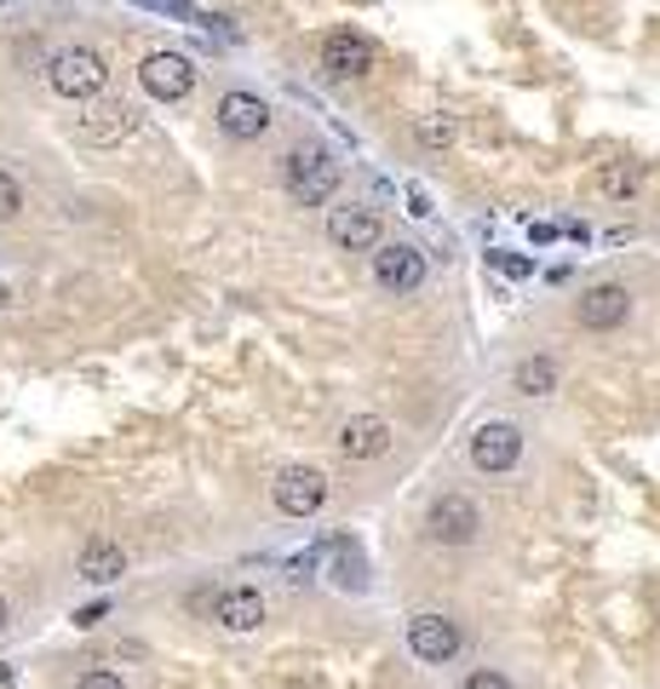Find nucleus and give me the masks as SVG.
<instances>
[{
  "label": "nucleus",
  "instance_id": "nucleus-17",
  "mask_svg": "<svg viewBox=\"0 0 660 689\" xmlns=\"http://www.w3.org/2000/svg\"><path fill=\"white\" fill-rule=\"evenodd\" d=\"M511 391L517 396H552L557 391V363L552 357H522L511 368Z\"/></svg>",
  "mask_w": 660,
  "mask_h": 689
},
{
  "label": "nucleus",
  "instance_id": "nucleus-21",
  "mask_svg": "<svg viewBox=\"0 0 660 689\" xmlns=\"http://www.w3.org/2000/svg\"><path fill=\"white\" fill-rule=\"evenodd\" d=\"M460 689H517V684H511L506 673H499V666H471Z\"/></svg>",
  "mask_w": 660,
  "mask_h": 689
},
{
  "label": "nucleus",
  "instance_id": "nucleus-1",
  "mask_svg": "<svg viewBox=\"0 0 660 689\" xmlns=\"http://www.w3.org/2000/svg\"><path fill=\"white\" fill-rule=\"evenodd\" d=\"M282 185L299 207H322L339 190V162L328 150H293V155H282Z\"/></svg>",
  "mask_w": 660,
  "mask_h": 689
},
{
  "label": "nucleus",
  "instance_id": "nucleus-20",
  "mask_svg": "<svg viewBox=\"0 0 660 689\" xmlns=\"http://www.w3.org/2000/svg\"><path fill=\"white\" fill-rule=\"evenodd\" d=\"M132 7H144L155 17H173V24H196V7H190V0H132Z\"/></svg>",
  "mask_w": 660,
  "mask_h": 689
},
{
  "label": "nucleus",
  "instance_id": "nucleus-13",
  "mask_svg": "<svg viewBox=\"0 0 660 689\" xmlns=\"http://www.w3.org/2000/svg\"><path fill=\"white\" fill-rule=\"evenodd\" d=\"M408 650H414L420 661H431V666H443V661L460 655V627L437 609H420L414 620H408Z\"/></svg>",
  "mask_w": 660,
  "mask_h": 689
},
{
  "label": "nucleus",
  "instance_id": "nucleus-15",
  "mask_svg": "<svg viewBox=\"0 0 660 689\" xmlns=\"http://www.w3.org/2000/svg\"><path fill=\"white\" fill-rule=\"evenodd\" d=\"M213 620L224 632H259L264 627V592L259 586H224L213 597Z\"/></svg>",
  "mask_w": 660,
  "mask_h": 689
},
{
  "label": "nucleus",
  "instance_id": "nucleus-18",
  "mask_svg": "<svg viewBox=\"0 0 660 689\" xmlns=\"http://www.w3.org/2000/svg\"><path fill=\"white\" fill-rule=\"evenodd\" d=\"M637 185H644V167L637 162H603L598 167V195H609V202H632Z\"/></svg>",
  "mask_w": 660,
  "mask_h": 689
},
{
  "label": "nucleus",
  "instance_id": "nucleus-5",
  "mask_svg": "<svg viewBox=\"0 0 660 689\" xmlns=\"http://www.w3.org/2000/svg\"><path fill=\"white\" fill-rule=\"evenodd\" d=\"M127 132H139V109L121 104V98H86V116H75V139L93 144V150L121 144Z\"/></svg>",
  "mask_w": 660,
  "mask_h": 689
},
{
  "label": "nucleus",
  "instance_id": "nucleus-3",
  "mask_svg": "<svg viewBox=\"0 0 660 689\" xmlns=\"http://www.w3.org/2000/svg\"><path fill=\"white\" fill-rule=\"evenodd\" d=\"M270 500H276L282 518H316L328 506V472L322 465H282L276 483H270Z\"/></svg>",
  "mask_w": 660,
  "mask_h": 689
},
{
  "label": "nucleus",
  "instance_id": "nucleus-25",
  "mask_svg": "<svg viewBox=\"0 0 660 689\" xmlns=\"http://www.w3.org/2000/svg\"><path fill=\"white\" fill-rule=\"evenodd\" d=\"M7 620H12V609H7V597H0V632H7Z\"/></svg>",
  "mask_w": 660,
  "mask_h": 689
},
{
  "label": "nucleus",
  "instance_id": "nucleus-10",
  "mask_svg": "<svg viewBox=\"0 0 660 689\" xmlns=\"http://www.w3.org/2000/svg\"><path fill=\"white\" fill-rule=\"evenodd\" d=\"M391 442H397L391 419H379V414H356V419H345V426H339L333 449H339V460L368 465V460H379V454H391Z\"/></svg>",
  "mask_w": 660,
  "mask_h": 689
},
{
  "label": "nucleus",
  "instance_id": "nucleus-8",
  "mask_svg": "<svg viewBox=\"0 0 660 689\" xmlns=\"http://www.w3.org/2000/svg\"><path fill=\"white\" fill-rule=\"evenodd\" d=\"M632 317V294H626V282H591L586 294L575 299V322L586 333H614Z\"/></svg>",
  "mask_w": 660,
  "mask_h": 689
},
{
  "label": "nucleus",
  "instance_id": "nucleus-23",
  "mask_svg": "<svg viewBox=\"0 0 660 689\" xmlns=\"http://www.w3.org/2000/svg\"><path fill=\"white\" fill-rule=\"evenodd\" d=\"M75 689H127L116 673H104V666H93V673H81V684Z\"/></svg>",
  "mask_w": 660,
  "mask_h": 689
},
{
  "label": "nucleus",
  "instance_id": "nucleus-7",
  "mask_svg": "<svg viewBox=\"0 0 660 689\" xmlns=\"http://www.w3.org/2000/svg\"><path fill=\"white\" fill-rule=\"evenodd\" d=\"M374 282L385 294H420L425 287V253L414 241H379L374 248Z\"/></svg>",
  "mask_w": 660,
  "mask_h": 689
},
{
  "label": "nucleus",
  "instance_id": "nucleus-14",
  "mask_svg": "<svg viewBox=\"0 0 660 689\" xmlns=\"http://www.w3.org/2000/svg\"><path fill=\"white\" fill-rule=\"evenodd\" d=\"M379 236H385V225H379V213L374 207H333L328 213V241L339 253H374L379 248Z\"/></svg>",
  "mask_w": 660,
  "mask_h": 689
},
{
  "label": "nucleus",
  "instance_id": "nucleus-4",
  "mask_svg": "<svg viewBox=\"0 0 660 689\" xmlns=\"http://www.w3.org/2000/svg\"><path fill=\"white\" fill-rule=\"evenodd\" d=\"M425 535L437 546H471L483 535V511H476L471 495H437L425 511Z\"/></svg>",
  "mask_w": 660,
  "mask_h": 689
},
{
  "label": "nucleus",
  "instance_id": "nucleus-2",
  "mask_svg": "<svg viewBox=\"0 0 660 689\" xmlns=\"http://www.w3.org/2000/svg\"><path fill=\"white\" fill-rule=\"evenodd\" d=\"M47 81H52L58 98L86 104V98H98L104 86H109V63H104V52H93V47H63V52L47 63Z\"/></svg>",
  "mask_w": 660,
  "mask_h": 689
},
{
  "label": "nucleus",
  "instance_id": "nucleus-22",
  "mask_svg": "<svg viewBox=\"0 0 660 689\" xmlns=\"http://www.w3.org/2000/svg\"><path fill=\"white\" fill-rule=\"evenodd\" d=\"M17 207H24V190H17L12 173H0V218H12Z\"/></svg>",
  "mask_w": 660,
  "mask_h": 689
},
{
  "label": "nucleus",
  "instance_id": "nucleus-19",
  "mask_svg": "<svg viewBox=\"0 0 660 689\" xmlns=\"http://www.w3.org/2000/svg\"><path fill=\"white\" fill-rule=\"evenodd\" d=\"M414 139H420L425 150H448V144H453V121H448V116H420V121H414Z\"/></svg>",
  "mask_w": 660,
  "mask_h": 689
},
{
  "label": "nucleus",
  "instance_id": "nucleus-26",
  "mask_svg": "<svg viewBox=\"0 0 660 689\" xmlns=\"http://www.w3.org/2000/svg\"><path fill=\"white\" fill-rule=\"evenodd\" d=\"M0 310H7V287H0Z\"/></svg>",
  "mask_w": 660,
  "mask_h": 689
},
{
  "label": "nucleus",
  "instance_id": "nucleus-9",
  "mask_svg": "<svg viewBox=\"0 0 660 689\" xmlns=\"http://www.w3.org/2000/svg\"><path fill=\"white\" fill-rule=\"evenodd\" d=\"M139 81H144L150 98L178 104V98L196 93V63H190L185 52H150V58L139 63Z\"/></svg>",
  "mask_w": 660,
  "mask_h": 689
},
{
  "label": "nucleus",
  "instance_id": "nucleus-11",
  "mask_svg": "<svg viewBox=\"0 0 660 689\" xmlns=\"http://www.w3.org/2000/svg\"><path fill=\"white\" fill-rule=\"evenodd\" d=\"M374 40L362 35V29H333L328 40H322V70L333 75V81H362L374 70Z\"/></svg>",
  "mask_w": 660,
  "mask_h": 689
},
{
  "label": "nucleus",
  "instance_id": "nucleus-6",
  "mask_svg": "<svg viewBox=\"0 0 660 689\" xmlns=\"http://www.w3.org/2000/svg\"><path fill=\"white\" fill-rule=\"evenodd\" d=\"M517 460H522V431L511 426V419H488V426L471 431V465H476L483 477L517 472Z\"/></svg>",
  "mask_w": 660,
  "mask_h": 689
},
{
  "label": "nucleus",
  "instance_id": "nucleus-12",
  "mask_svg": "<svg viewBox=\"0 0 660 689\" xmlns=\"http://www.w3.org/2000/svg\"><path fill=\"white\" fill-rule=\"evenodd\" d=\"M213 121H219L224 139L247 144V139H264V132H270V104L259 93H224L219 109H213Z\"/></svg>",
  "mask_w": 660,
  "mask_h": 689
},
{
  "label": "nucleus",
  "instance_id": "nucleus-24",
  "mask_svg": "<svg viewBox=\"0 0 660 689\" xmlns=\"http://www.w3.org/2000/svg\"><path fill=\"white\" fill-rule=\"evenodd\" d=\"M109 615V604H86L81 615H75V627H98V620Z\"/></svg>",
  "mask_w": 660,
  "mask_h": 689
},
{
  "label": "nucleus",
  "instance_id": "nucleus-16",
  "mask_svg": "<svg viewBox=\"0 0 660 689\" xmlns=\"http://www.w3.org/2000/svg\"><path fill=\"white\" fill-rule=\"evenodd\" d=\"M75 574H81V581H93V586H109V581H121V574H127V551L116 540L93 535V540L81 546V558H75Z\"/></svg>",
  "mask_w": 660,
  "mask_h": 689
}]
</instances>
